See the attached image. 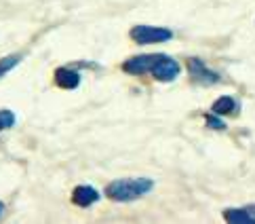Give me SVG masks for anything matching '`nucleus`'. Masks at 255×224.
Instances as JSON below:
<instances>
[{
	"label": "nucleus",
	"mask_w": 255,
	"mask_h": 224,
	"mask_svg": "<svg viewBox=\"0 0 255 224\" xmlns=\"http://www.w3.org/2000/svg\"><path fill=\"white\" fill-rule=\"evenodd\" d=\"M179 72H181V68H179L177 61L169 55H165V53H160V57H158L156 64H154L150 74L156 80H160V83H171V80H175L179 76Z\"/></svg>",
	"instance_id": "nucleus-3"
},
{
	"label": "nucleus",
	"mask_w": 255,
	"mask_h": 224,
	"mask_svg": "<svg viewBox=\"0 0 255 224\" xmlns=\"http://www.w3.org/2000/svg\"><path fill=\"white\" fill-rule=\"evenodd\" d=\"M154 188V182L150 178H123L114 180L106 186V197L118 203H129L135 199H141Z\"/></svg>",
	"instance_id": "nucleus-1"
},
{
	"label": "nucleus",
	"mask_w": 255,
	"mask_h": 224,
	"mask_svg": "<svg viewBox=\"0 0 255 224\" xmlns=\"http://www.w3.org/2000/svg\"><path fill=\"white\" fill-rule=\"evenodd\" d=\"M53 78H55V85L59 89H66V91H72L80 85V74L72 68H57L53 72Z\"/></svg>",
	"instance_id": "nucleus-8"
},
{
	"label": "nucleus",
	"mask_w": 255,
	"mask_h": 224,
	"mask_svg": "<svg viewBox=\"0 0 255 224\" xmlns=\"http://www.w3.org/2000/svg\"><path fill=\"white\" fill-rule=\"evenodd\" d=\"M188 72H190V76H192V80H196V83H200V85H213V83L220 80V74L213 72V70H209L205 61L198 59V57L188 59Z\"/></svg>",
	"instance_id": "nucleus-5"
},
{
	"label": "nucleus",
	"mask_w": 255,
	"mask_h": 224,
	"mask_svg": "<svg viewBox=\"0 0 255 224\" xmlns=\"http://www.w3.org/2000/svg\"><path fill=\"white\" fill-rule=\"evenodd\" d=\"M160 53H148V55H135L131 59H127L123 64V70L127 74L131 76H139V74H145V72H152L154 64L158 61Z\"/></svg>",
	"instance_id": "nucleus-4"
},
{
	"label": "nucleus",
	"mask_w": 255,
	"mask_h": 224,
	"mask_svg": "<svg viewBox=\"0 0 255 224\" xmlns=\"http://www.w3.org/2000/svg\"><path fill=\"white\" fill-rule=\"evenodd\" d=\"M224 220L232 222V224H255V205L226 210L224 212Z\"/></svg>",
	"instance_id": "nucleus-7"
},
{
	"label": "nucleus",
	"mask_w": 255,
	"mask_h": 224,
	"mask_svg": "<svg viewBox=\"0 0 255 224\" xmlns=\"http://www.w3.org/2000/svg\"><path fill=\"white\" fill-rule=\"evenodd\" d=\"M236 108H239V104H236V100H234V97H230V95L217 97V100L213 102V106H211L213 114H217V116H222V114H234Z\"/></svg>",
	"instance_id": "nucleus-9"
},
{
	"label": "nucleus",
	"mask_w": 255,
	"mask_h": 224,
	"mask_svg": "<svg viewBox=\"0 0 255 224\" xmlns=\"http://www.w3.org/2000/svg\"><path fill=\"white\" fill-rule=\"evenodd\" d=\"M15 112L13 110H6L2 108L0 110V131H4V129H11L13 125H15Z\"/></svg>",
	"instance_id": "nucleus-11"
},
{
	"label": "nucleus",
	"mask_w": 255,
	"mask_h": 224,
	"mask_svg": "<svg viewBox=\"0 0 255 224\" xmlns=\"http://www.w3.org/2000/svg\"><path fill=\"white\" fill-rule=\"evenodd\" d=\"M97 201H99V193H97V188H93V186L80 184V186H76L74 191H72V203L78 205V208H89V205H93Z\"/></svg>",
	"instance_id": "nucleus-6"
},
{
	"label": "nucleus",
	"mask_w": 255,
	"mask_h": 224,
	"mask_svg": "<svg viewBox=\"0 0 255 224\" xmlns=\"http://www.w3.org/2000/svg\"><path fill=\"white\" fill-rule=\"evenodd\" d=\"M205 121H207V125H209L211 129H220V131L226 129V123H224L222 119H217V116H213V114H209Z\"/></svg>",
	"instance_id": "nucleus-12"
},
{
	"label": "nucleus",
	"mask_w": 255,
	"mask_h": 224,
	"mask_svg": "<svg viewBox=\"0 0 255 224\" xmlns=\"http://www.w3.org/2000/svg\"><path fill=\"white\" fill-rule=\"evenodd\" d=\"M19 61H21V55H19V53H13V55H6V57L0 59V78H2L4 74L11 72V70H13L17 64H19Z\"/></svg>",
	"instance_id": "nucleus-10"
},
{
	"label": "nucleus",
	"mask_w": 255,
	"mask_h": 224,
	"mask_svg": "<svg viewBox=\"0 0 255 224\" xmlns=\"http://www.w3.org/2000/svg\"><path fill=\"white\" fill-rule=\"evenodd\" d=\"M131 40L137 44H156V42H167L173 38V32L167 28H156V25H135L129 32Z\"/></svg>",
	"instance_id": "nucleus-2"
},
{
	"label": "nucleus",
	"mask_w": 255,
	"mask_h": 224,
	"mask_svg": "<svg viewBox=\"0 0 255 224\" xmlns=\"http://www.w3.org/2000/svg\"><path fill=\"white\" fill-rule=\"evenodd\" d=\"M2 210H4V205H2V203H0V214H2Z\"/></svg>",
	"instance_id": "nucleus-13"
}]
</instances>
